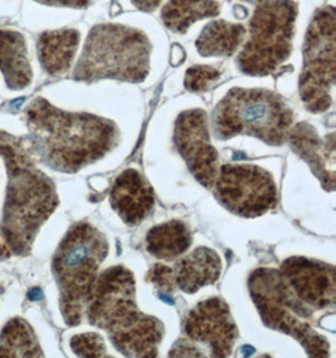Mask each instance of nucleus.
I'll return each mask as SVG.
<instances>
[{
    "instance_id": "nucleus-16",
    "label": "nucleus",
    "mask_w": 336,
    "mask_h": 358,
    "mask_svg": "<svg viewBox=\"0 0 336 358\" xmlns=\"http://www.w3.org/2000/svg\"><path fill=\"white\" fill-rule=\"evenodd\" d=\"M222 260L218 254L206 247L197 248L175 266V285L184 293L193 294L218 280Z\"/></svg>"
},
{
    "instance_id": "nucleus-27",
    "label": "nucleus",
    "mask_w": 336,
    "mask_h": 358,
    "mask_svg": "<svg viewBox=\"0 0 336 358\" xmlns=\"http://www.w3.org/2000/svg\"><path fill=\"white\" fill-rule=\"evenodd\" d=\"M46 6H69V8H85L88 6L90 0H36Z\"/></svg>"
},
{
    "instance_id": "nucleus-7",
    "label": "nucleus",
    "mask_w": 336,
    "mask_h": 358,
    "mask_svg": "<svg viewBox=\"0 0 336 358\" xmlns=\"http://www.w3.org/2000/svg\"><path fill=\"white\" fill-rule=\"evenodd\" d=\"M249 292L263 323L300 342L312 357H328L329 343L312 327V312L287 285L280 271L260 268L249 278Z\"/></svg>"
},
{
    "instance_id": "nucleus-17",
    "label": "nucleus",
    "mask_w": 336,
    "mask_h": 358,
    "mask_svg": "<svg viewBox=\"0 0 336 358\" xmlns=\"http://www.w3.org/2000/svg\"><path fill=\"white\" fill-rule=\"evenodd\" d=\"M0 71L13 91L31 85V66L25 38L17 31L0 29Z\"/></svg>"
},
{
    "instance_id": "nucleus-29",
    "label": "nucleus",
    "mask_w": 336,
    "mask_h": 358,
    "mask_svg": "<svg viewBox=\"0 0 336 358\" xmlns=\"http://www.w3.org/2000/svg\"><path fill=\"white\" fill-rule=\"evenodd\" d=\"M183 58H184V50L179 45H174L173 47V56H172L173 63L174 64H179L183 61Z\"/></svg>"
},
{
    "instance_id": "nucleus-20",
    "label": "nucleus",
    "mask_w": 336,
    "mask_h": 358,
    "mask_svg": "<svg viewBox=\"0 0 336 358\" xmlns=\"http://www.w3.org/2000/svg\"><path fill=\"white\" fill-rule=\"evenodd\" d=\"M246 28L242 24L225 20H214L202 31L197 48L202 56H232L246 37Z\"/></svg>"
},
{
    "instance_id": "nucleus-2",
    "label": "nucleus",
    "mask_w": 336,
    "mask_h": 358,
    "mask_svg": "<svg viewBox=\"0 0 336 358\" xmlns=\"http://www.w3.org/2000/svg\"><path fill=\"white\" fill-rule=\"evenodd\" d=\"M0 156L9 176L0 225V257L27 254L39 229L56 209V189L36 166L23 138L0 131Z\"/></svg>"
},
{
    "instance_id": "nucleus-19",
    "label": "nucleus",
    "mask_w": 336,
    "mask_h": 358,
    "mask_svg": "<svg viewBox=\"0 0 336 358\" xmlns=\"http://www.w3.org/2000/svg\"><path fill=\"white\" fill-rule=\"evenodd\" d=\"M192 244V234L179 220L162 222L150 229L146 235V249L158 259L174 260L186 253Z\"/></svg>"
},
{
    "instance_id": "nucleus-21",
    "label": "nucleus",
    "mask_w": 336,
    "mask_h": 358,
    "mask_svg": "<svg viewBox=\"0 0 336 358\" xmlns=\"http://www.w3.org/2000/svg\"><path fill=\"white\" fill-rule=\"evenodd\" d=\"M218 14L219 4L216 0H170L162 9V18L170 31L184 33L200 19Z\"/></svg>"
},
{
    "instance_id": "nucleus-24",
    "label": "nucleus",
    "mask_w": 336,
    "mask_h": 358,
    "mask_svg": "<svg viewBox=\"0 0 336 358\" xmlns=\"http://www.w3.org/2000/svg\"><path fill=\"white\" fill-rule=\"evenodd\" d=\"M218 71L208 66H195L188 69L186 87L192 92H204L218 80Z\"/></svg>"
},
{
    "instance_id": "nucleus-4",
    "label": "nucleus",
    "mask_w": 336,
    "mask_h": 358,
    "mask_svg": "<svg viewBox=\"0 0 336 358\" xmlns=\"http://www.w3.org/2000/svg\"><path fill=\"white\" fill-rule=\"evenodd\" d=\"M106 238L88 222L71 228L53 258V273L59 288L63 318L77 326L97 279V272L106 259Z\"/></svg>"
},
{
    "instance_id": "nucleus-14",
    "label": "nucleus",
    "mask_w": 336,
    "mask_h": 358,
    "mask_svg": "<svg viewBox=\"0 0 336 358\" xmlns=\"http://www.w3.org/2000/svg\"><path fill=\"white\" fill-rule=\"evenodd\" d=\"M110 201L113 210L127 225H139L148 217L154 204L155 196L153 187L143 175L129 169L120 173L115 180L110 192Z\"/></svg>"
},
{
    "instance_id": "nucleus-9",
    "label": "nucleus",
    "mask_w": 336,
    "mask_h": 358,
    "mask_svg": "<svg viewBox=\"0 0 336 358\" xmlns=\"http://www.w3.org/2000/svg\"><path fill=\"white\" fill-rule=\"evenodd\" d=\"M336 18L332 6L315 15L304 45V69L300 77V96L309 111L321 113L332 105L335 83Z\"/></svg>"
},
{
    "instance_id": "nucleus-15",
    "label": "nucleus",
    "mask_w": 336,
    "mask_h": 358,
    "mask_svg": "<svg viewBox=\"0 0 336 358\" xmlns=\"http://www.w3.org/2000/svg\"><path fill=\"white\" fill-rule=\"evenodd\" d=\"M287 138H290L293 150L318 173L321 182H324L330 190H334V143L328 146V143L320 140L314 127L307 124H299L293 127Z\"/></svg>"
},
{
    "instance_id": "nucleus-5",
    "label": "nucleus",
    "mask_w": 336,
    "mask_h": 358,
    "mask_svg": "<svg viewBox=\"0 0 336 358\" xmlns=\"http://www.w3.org/2000/svg\"><path fill=\"white\" fill-rule=\"evenodd\" d=\"M150 50L143 31L124 25H96L88 34L74 78L141 82L149 73Z\"/></svg>"
},
{
    "instance_id": "nucleus-23",
    "label": "nucleus",
    "mask_w": 336,
    "mask_h": 358,
    "mask_svg": "<svg viewBox=\"0 0 336 358\" xmlns=\"http://www.w3.org/2000/svg\"><path fill=\"white\" fill-rule=\"evenodd\" d=\"M71 347L74 352L81 357H105L106 356V346L100 334H77L71 341Z\"/></svg>"
},
{
    "instance_id": "nucleus-6",
    "label": "nucleus",
    "mask_w": 336,
    "mask_h": 358,
    "mask_svg": "<svg viewBox=\"0 0 336 358\" xmlns=\"http://www.w3.org/2000/svg\"><path fill=\"white\" fill-rule=\"evenodd\" d=\"M293 124V113L286 102L265 90H230L213 115L219 138L251 135L272 146L286 141Z\"/></svg>"
},
{
    "instance_id": "nucleus-8",
    "label": "nucleus",
    "mask_w": 336,
    "mask_h": 358,
    "mask_svg": "<svg viewBox=\"0 0 336 358\" xmlns=\"http://www.w3.org/2000/svg\"><path fill=\"white\" fill-rule=\"evenodd\" d=\"M298 6L293 0H263L249 23V39L238 66L249 76H267L290 57Z\"/></svg>"
},
{
    "instance_id": "nucleus-1",
    "label": "nucleus",
    "mask_w": 336,
    "mask_h": 358,
    "mask_svg": "<svg viewBox=\"0 0 336 358\" xmlns=\"http://www.w3.org/2000/svg\"><path fill=\"white\" fill-rule=\"evenodd\" d=\"M31 154L48 166L76 173L100 160L118 141L115 124L91 113L62 111L47 99H37L25 110Z\"/></svg>"
},
{
    "instance_id": "nucleus-26",
    "label": "nucleus",
    "mask_w": 336,
    "mask_h": 358,
    "mask_svg": "<svg viewBox=\"0 0 336 358\" xmlns=\"http://www.w3.org/2000/svg\"><path fill=\"white\" fill-rule=\"evenodd\" d=\"M200 350H197L193 345H190V342H183L181 341L179 342V345H176V346L172 350V352H170V356H176V357H181V356H192V357H200L202 356L200 355Z\"/></svg>"
},
{
    "instance_id": "nucleus-30",
    "label": "nucleus",
    "mask_w": 336,
    "mask_h": 358,
    "mask_svg": "<svg viewBox=\"0 0 336 358\" xmlns=\"http://www.w3.org/2000/svg\"><path fill=\"white\" fill-rule=\"evenodd\" d=\"M244 1H248V3H253V4H260L263 0H244Z\"/></svg>"
},
{
    "instance_id": "nucleus-3",
    "label": "nucleus",
    "mask_w": 336,
    "mask_h": 358,
    "mask_svg": "<svg viewBox=\"0 0 336 358\" xmlns=\"http://www.w3.org/2000/svg\"><path fill=\"white\" fill-rule=\"evenodd\" d=\"M86 306L90 323L105 329L112 345L124 356H158L165 329L155 317L137 308L136 285L129 269L116 266L102 273L94 282Z\"/></svg>"
},
{
    "instance_id": "nucleus-11",
    "label": "nucleus",
    "mask_w": 336,
    "mask_h": 358,
    "mask_svg": "<svg viewBox=\"0 0 336 358\" xmlns=\"http://www.w3.org/2000/svg\"><path fill=\"white\" fill-rule=\"evenodd\" d=\"M175 145L190 173L211 189L218 175V154L211 143L206 113L203 110L183 112L175 122Z\"/></svg>"
},
{
    "instance_id": "nucleus-28",
    "label": "nucleus",
    "mask_w": 336,
    "mask_h": 358,
    "mask_svg": "<svg viewBox=\"0 0 336 358\" xmlns=\"http://www.w3.org/2000/svg\"><path fill=\"white\" fill-rule=\"evenodd\" d=\"M140 10L145 12H151L153 9H155L162 3V0H131Z\"/></svg>"
},
{
    "instance_id": "nucleus-12",
    "label": "nucleus",
    "mask_w": 336,
    "mask_h": 358,
    "mask_svg": "<svg viewBox=\"0 0 336 358\" xmlns=\"http://www.w3.org/2000/svg\"><path fill=\"white\" fill-rule=\"evenodd\" d=\"M183 328L192 342L209 347L212 357H230L238 337L230 308L220 298L198 303L188 313Z\"/></svg>"
},
{
    "instance_id": "nucleus-10",
    "label": "nucleus",
    "mask_w": 336,
    "mask_h": 358,
    "mask_svg": "<svg viewBox=\"0 0 336 358\" xmlns=\"http://www.w3.org/2000/svg\"><path fill=\"white\" fill-rule=\"evenodd\" d=\"M214 185L219 203L243 217L263 215L277 204L272 175L255 165H223Z\"/></svg>"
},
{
    "instance_id": "nucleus-13",
    "label": "nucleus",
    "mask_w": 336,
    "mask_h": 358,
    "mask_svg": "<svg viewBox=\"0 0 336 358\" xmlns=\"http://www.w3.org/2000/svg\"><path fill=\"white\" fill-rule=\"evenodd\" d=\"M281 274L307 307L325 309L335 304V268L323 262L293 257L281 266Z\"/></svg>"
},
{
    "instance_id": "nucleus-18",
    "label": "nucleus",
    "mask_w": 336,
    "mask_h": 358,
    "mask_svg": "<svg viewBox=\"0 0 336 358\" xmlns=\"http://www.w3.org/2000/svg\"><path fill=\"white\" fill-rule=\"evenodd\" d=\"M80 44V33L75 29H59L42 33L38 38L39 62L44 71L59 76L69 71Z\"/></svg>"
},
{
    "instance_id": "nucleus-22",
    "label": "nucleus",
    "mask_w": 336,
    "mask_h": 358,
    "mask_svg": "<svg viewBox=\"0 0 336 358\" xmlns=\"http://www.w3.org/2000/svg\"><path fill=\"white\" fill-rule=\"evenodd\" d=\"M42 348L31 326L20 318L8 322L0 334V357H42Z\"/></svg>"
},
{
    "instance_id": "nucleus-25",
    "label": "nucleus",
    "mask_w": 336,
    "mask_h": 358,
    "mask_svg": "<svg viewBox=\"0 0 336 358\" xmlns=\"http://www.w3.org/2000/svg\"><path fill=\"white\" fill-rule=\"evenodd\" d=\"M148 279L153 285H155L156 288H159L165 293H172L176 287L174 271L164 264H156L155 266H153Z\"/></svg>"
}]
</instances>
